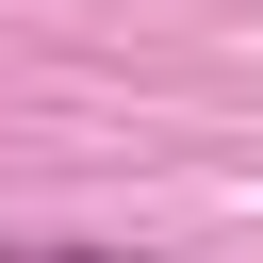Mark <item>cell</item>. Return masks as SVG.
Returning a JSON list of instances; mask_svg holds the SVG:
<instances>
[{
	"label": "cell",
	"instance_id": "obj_1",
	"mask_svg": "<svg viewBox=\"0 0 263 263\" xmlns=\"http://www.w3.org/2000/svg\"><path fill=\"white\" fill-rule=\"evenodd\" d=\"M0 263H148V247H99V230H0Z\"/></svg>",
	"mask_w": 263,
	"mask_h": 263
}]
</instances>
